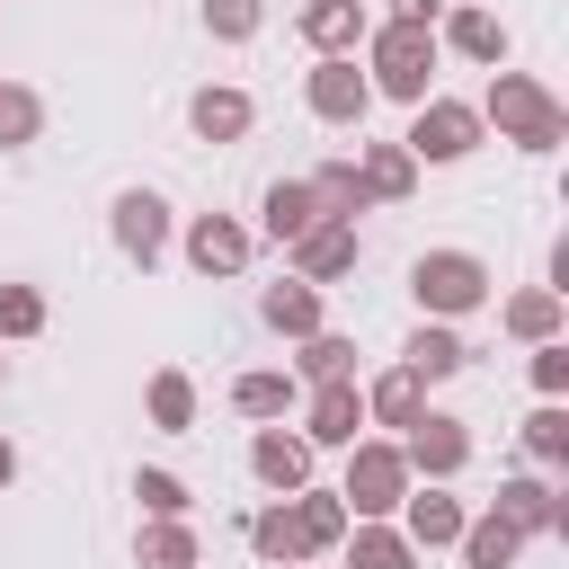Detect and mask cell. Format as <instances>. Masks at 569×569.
Returning <instances> with one entry per match:
<instances>
[{
  "mask_svg": "<svg viewBox=\"0 0 569 569\" xmlns=\"http://www.w3.org/2000/svg\"><path fill=\"white\" fill-rule=\"evenodd\" d=\"M436 62H445L436 27H418V18H382V27H365V80H373V98L418 107V98L436 89Z\"/></svg>",
  "mask_w": 569,
  "mask_h": 569,
  "instance_id": "1",
  "label": "cell"
},
{
  "mask_svg": "<svg viewBox=\"0 0 569 569\" xmlns=\"http://www.w3.org/2000/svg\"><path fill=\"white\" fill-rule=\"evenodd\" d=\"M480 124H498V142H516V151H560V133H569V107L533 80V71H489V89H480Z\"/></svg>",
  "mask_w": 569,
  "mask_h": 569,
  "instance_id": "2",
  "label": "cell"
},
{
  "mask_svg": "<svg viewBox=\"0 0 569 569\" xmlns=\"http://www.w3.org/2000/svg\"><path fill=\"white\" fill-rule=\"evenodd\" d=\"M409 293H418L427 320H471V311L498 293V276H489L480 249H418V258H409Z\"/></svg>",
  "mask_w": 569,
  "mask_h": 569,
  "instance_id": "3",
  "label": "cell"
},
{
  "mask_svg": "<svg viewBox=\"0 0 569 569\" xmlns=\"http://www.w3.org/2000/svg\"><path fill=\"white\" fill-rule=\"evenodd\" d=\"M480 107L471 98H445V89H427L418 107H409V133H400V151L418 160V169H453V160H471L480 151Z\"/></svg>",
  "mask_w": 569,
  "mask_h": 569,
  "instance_id": "4",
  "label": "cell"
},
{
  "mask_svg": "<svg viewBox=\"0 0 569 569\" xmlns=\"http://www.w3.org/2000/svg\"><path fill=\"white\" fill-rule=\"evenodd\" d=\"M338 498H347V516H400V498H409V462H400V445H391V436H356V445H347V480H338Z\"/></svg>",
  "mask_w": 569,
  "mask_h": 569,
  "instance_id": "5",
  "label": "cell"
},
{
  "mask_svg": "<svg viewBox=\"0 0 569 569\" xmlns=\"http://www.w3.org/2000/svg\"><path fill=\"white\" fill-rule=\"evenodd\" d=\"M302 107H311L320 124H347V133H365V116H373V80L356 71V53H320V62L302 71Z\"/></svg>",
  "mask_w": 569,
  "mask_h": 569,
  "instance_id": "6",
  "label": "cell"
},
{
  "mask_svg": "<svg viewBox=\"0 0 569 569\" xmlns=\"http://www.w3.org/2000/svg\"><path fill=\"white\" fill-rule=\"evenodd\" d=\"M400 462H409V480H462V462H471V427L445 418V409H418V418L400 427Z\"/></svg>",
  "mask_w": 569,
  "mask_h": 569,
  "instance_id": "7",
  "label": "cell"
},
{
  "mask_svg": "<svg viewBox=\"0 0 569 569\" xmlns=\"http://www.w3.org/2000/svg\"><path fill=\"white\" fill-rule=\"evenodd\" d=\"M107 231H116V249H124L133 267H160V258H169V196H160V187H116Z\"/></svg>",
  "mask_w": 569,
  "mask_h": 569,
  "instance_id": "8",
  "label": "cell"
},
{
  "mask_svg": "<svg viewBox=\"0 0 569 569\" xmlns=\"http://www.w3.org/2000/svg\"><path fill=\"white\" fill-rule=\"evenodd\" d=\"M284 258H293V276H302V284H338V276H356L365 231H356V222H338V213H320L302 240H284Z\"/></svg>",
  "mask_w": 569,
  "mask_h": 569,
  "instance_id": "9",
  "label": "cell"
},
{
  "mask_svg": "<svg viewBox=\"0 0 569 569\" xmlns=\"http://www.w3.org/2000/svg\"><path fill=\"white\" fill-rule=\"evenodd\" d=\"M302 436H311V453H320V445L347 453V445L365 436V382H311V391H302Z\"/></svg>",
  "mask_w": 569,
  "mask_h": 569,
  "instance_id": "10",
  "label": "cell"
},
{
  "mask_svg": "<svg viewBox=\"0 0 569 569\" xmlns=\"http://www.w3.org/2000/svg\"><path fill=\"white\" fill-rule=\"evenodd\" d=\"M436 44L445 53H462V62H507V18L489 9V0H445V18H436Z\"/></svg>",
  "mask_w": 569,
  "mask_h": 569,
  "instance_id": "11",
  "label": "cell"
},
{
  "mask_svg": "<svg viewBox=\"0 0 569 569\" xmlns=\"http://www.w3.org/2000/svg\"><path fill=\"white\" fill-rule=\"evenodd\" d=\"M178 249H187V267H196V276H240V267H249V249H258V231H249L240 213H196Z\"/></svg>",
  "mask_w": 569,
  "mask_h": 569,
  "instance_id": "12",
  "label": "cell"
},
{
  "mask_svg": "<svg viewBox=\"0 0 569 569\" xmlns=\"http://www.w3.org/2000/svg\"><path fill=\"white\" fill-rule=\"evenodd\" d=\"M462 516H471V507H462L445 480H409V498H400V533H409L418 551H453Z\"/></svg>",
  "mask_w": 569,
  "mask_h": 569,
  "instance_id": "13",
  "label": "cell"
},
{
  "mask_svg": "<svg viewBox=\"0 0 569 569\" xmlns=\"http://www.w3.org/2000/svg\"><path fill=\"white\" fill-rule=\"evenodd\" d=\"M498 516L533 542V533H569V498L542 480V471H516V480H498Z\"/></svg>",
  "mask_w": 569,
  "mask_h": 569,
  "instance_id": "14",
  "label": "cell"
},
{
  "mask_svg": "<svg viewBox=\"0 0 569 569\" xmlns=\"http://www.w3.org/2000/svg\"><path fill=\"white\" fill-rule=\"evenodd\" d=\"M249 124H258V98L231 89V80H204V89L187 98V133H196V142H240Z\"/></svg>",
  "mask_w": 569,
  "mask_h": 569,
  "instance_id": "15",
  "label": "cell"
},
{
  "mask_svg": "<svg viewBox=\"0 0 569 569\" xmlns=\"http://www.w3.org/2000/svg\"><path fill=\"white\" fill-rule=\"evenodd\" d=\"M249 471H258V489H276V498H293L302 480H311V436H284L276 418L249 436Z\"/></svg>",
  "mask_w": 569,
  "mask_h": 569,
  "instance_id": "16",
  "label": "cell"
},
{
  "mask_svg": "<svg viewBox=\"0 0 569 569\" xmlns=\"http://www.w3.org/2000/svg\"><path fill=\"white\" fill-rule=\"evenodd\" d=\"M338 551H347L338 569H418V560H427V551H418L391 516H356V525L338 533Z\"/></svg>",
  "mask_w": 569,
  "mask_h": 569,
  "instance_id": "17",
  "label": "cell"
},
{
  "mask_svg": "<svg viewBox=\"0 0 569 569\" xmlns=\"http://www.w3.org/2000/svg\"><path fill=\"white\" fill-rule=\"evenodd\" d=\"M498 329H507L516 347H542V338H560V329H569V302H560V284H525V293H507V302H498Z\"/></svg>",
  "mask_w": 569,
  "mask_h": 569,
  "instance_id": "18",
  "label": "cell"
},
{
  "mask_svg": "<svg viewBox=\"0 0 569 569\" xmlns=\"http://www.w3.org/2000/svg\"><path fill=\"white\" fill-rule=\"evenodd\" d=\"M293 27H302V44H311V53H356L373 18H365V0H302V9H293Z\"/></svg>",
  "mask_w": 569,
  "mask_h": 569,
  "instance_id": "19",
  "label": "cell"
},
{
  "mask_svg": "<svg viewBox=\"0 0 569 569\" xmlns=\"http://www.w3.org/2000/svg\"><path fill=\"white\" fill-rule=\"evenodd\" d=\"M356 178H365V204H409L418 196V160L400 142H356Z\"/></svg>",
  "mask_w": 569,
  "mask_h": 569,
  "instance_id": "20",
  "label": "cell"
},
{
  "mask_svg": "<svg viewBox=\"0 0 569 569\" xmlns=\"http://www.w3.org/2000/svg\"><path fill=\"white\" fill-rule=\"evenodd\" d=\"M400 365H409L418 382H453V373L471 365V347H462V329H453V320H418V329H409V347H400Z\"/></svg>",
  "mask_w": 569,
  "mask_h": 569,
  "instance_id": "21",
  "label": "cell"
},
{
  "mask_svg": "<svg viewBox=\"0 0 569 569\" xmlns=\"http://www.w3.org/2000/svg\"><path fill=\"white\" fill-rule=\"evenodd\" d=\"M311 222H320V204H311V178H276V187L258 196V240H276V249H284V240H302Z\"/></svg>",
  "mask_w": 569,
  "mask_h": 569,
  "instance_id": "22",
  "label": "cell"
},
{
  "mask_svg": "<svg viewBox=\"0 0 569 569\" xmlns=\"http://www.w3.org/2000/svg\"><path fill=\"white\" fill-rule=\"evenodd\" d=\"M453 551H462V569H516V551H525V533L498 516V507H480V516H462V533H453Z\"/></svg>",
  "mask_w": 569,
  "mask_h": 569,
  "instance_id": "23",
  "label": "cell"
},
{
  "mask_svg": "<svg viewBox=\"0 0 569 569\" xmlns=\"http://www.w3.org/2000/svg\"><path fill=\"white\" fill-rule=\"evenodd\" d=\"M258 320H267L276 338H311V329H329V320H320V284H302V276L267 284V293H258Z\"/></svg>",
  "mask_w": 569,
  "mask_h": 569,
  "instance_id": "24",
  "label": "cell"
},
{
  "mask_svg": "<svg viewBox=\"0 0 569 569\" xmlns=\"http://www.w3.org/2000/svg\"><path fill=\"white\" fill-rule=\"evenodd\" d=\"M204 551H196V525L187 516H142V533H133V569H196Z\"/></svg>",
  "mask_w": 569,
  "mask_h": 569,
  "instance_id": "25",
  "label": "cell"
},
{
  "mask_svg": "<svg viewBox=\"0 0 569 569\" xmlns=\"http://www.w3.org/2000/svg\"><path fill=\"white\" fill-rule=\"evenodd\" d=\"M418 409H427V382H418L409 365H391V373L365 382V427H409Z\"/></svg>",
  "mask_w": 569,
  "mask_h": 569,
  "instance_id": "26",
  "label": "cell"
},
{
  "mask_svg": "<svg viewBox=\"0 0 569 569\" xmlns=\"http://www.w3.org/2000/svg\"><path fill=\"white\" fill-rule=\"evenodd\" d=\"M293 525H302V551L320 560V551H338V533H347L356 516H347L338 489H311V480H302V489H293Z\"/></svg>",
  "mask_w": 569,
  "mask_h": 569,
  "instance_id": "27",
  "label": "cell"
},
{
  "mask_svg": "<svg viewBox=\"0 0 569 569\" xmlns=\"http://www.w3.org/2000/svg\"><path fill=\"white\" fill-rule=\"evenodd\" d=\"M249 551H258L267 569H293V560H311V551H302V525H293V498H267V507L249 516Z\"/></svg>",
  "mask_w": 569,
  "mask_h": 569,
  "instance_id": "28",
  "label": "cell"
},
{
  "mask_svg": "<svg viewBox=\"0 0 569 569\" xmlns=\"http://www.w3.org/2000/svg\"><path fill=\"white\" fill-rule=\"evenodd\" d=\"M302 356H293V382H356V338L347 329H311V338H293Z\"/></svg>",
  "mask_w": 569,
  "mask_h": 569,
  "instance_id": "29",
  "label": "cell"
},
{
  "mask_svg": "<svg viewBox=\"0 0 569 569\" xmlns=\"http://www.w3.org/2000/svg\"><path fill=\"white\" fill-rule=\"evenodd\" d=\"M293 400H302V382H293V373H276V365H258V373H240V382H231V409H240V418H258V427H267V418H293Z\"/></svg>",
  "mask_w": 569,
  "mask_h": 569,
  "instance_id": "30",
  "label": "cell"
},
{
  "mask_svg": "<svg viewBox=\"0 0 569 569\" xmlns=\"http://www.w3.org/2000/svg\"><path fill=\"white\" fill-rule=\"evenodd\" d=\"M142 409H151V427H160V436H187V427H196V382H187L178 365H160V373H151V391H142Z\"/></svg>",
  "mask_w": 569,
  "mask_h": 569,
  "instance_id": "31",
  "label": "cell"
},
{
  "mask_svg": "<svg viewBox=\"0 0 569 569\" xmlns=\"http://www.w3.org/2000/svg\"><path fill=\"white\" fill-rule=\"evenodd\" d=\"M311 204H320V213H338V222L373 213V204H365V178H356V160H320V169H311Z\"/></svg>",
  "mask_w": 569,
  "mask_h": 569,
  "instance_id": "32",
  "label": "cell"
},
{
  "mask_svg": "<svg viewBox=\"0 0 569 569\" xmlns=\"http://www.w3.org/2000/svg\"><path fill=\"white\" fill-rule=\"evenodd\" d=\"M44 133V98L27 80H0V151H27Z\"/></svg>",
  "mask_w": 569,
  "mask_h": 569,
  "instance_id": "33",
  "label": "cell"
},
{
  "mask_svg": "<svg viewBox=\"0 0 569 569\" xmlns=\"http://www.w3.org/2000/svg\"><path fill=\"white\" fill-rule=\"evenodd\" d=\"M525 453H533L542 471H560V462H569V409H560V400H542V409L525 418Z\"/></svg>",
  "mask_w": 569,
  "mask_h": 569,
  "instance_id": "34",
  "label": "cell"
},
{
  "mask_svg": "<svg viewBox=\"0 0 569 569\" xmlns=\"http://www.w3.org/2000/svg\"><path fill=\"white\" fill-rule=\"evenodd\" d=\"M267 27V0H204V36L213 44H249Z\"/></svg>",
  "mask_w": 569,
  "mask_h": 569,
  "instance_id": "35",
  "label": "cell"
},
{
  "mask_svg": "<svg viewBox=\"0 0 569 569\" xmlns=\"http://www.w3.org/2000/svg\"><path fill=\"white\" fill-rule=\"evenodd\" d=\"M133 498H142V516H187V507H196V489H187L178 471H160V462L133 471Z\"/></svg>",
  "mask_w": 569,
  "mask_h": 569,
  "instance_id": "36",
  "label": "cell"
},
{
  "mask_svg": "<svg viewBox=\"0 0 569 569\" xmlns=\"http://www.w3.org/2000/svg\"><path fill=\"white\" fill-rule=\"evenodd\" d=\"M0 338H44V293L36 284H0Z\"/></svg>",
  "mask_w": 569,
  "mask_h": 569,
  "instance_id": "37",
  "label": "cell"
},
{
  "mask_svg": "<svg viewBox=\"0 0 569 569\" xmlns=\"http://www.w3.org/2000/svg\"><path fill=\"white\" fill-rule=\"evenodd\" d=\"M533 391H542V400L569 391V338H542V347H533Z\"/></svg>",
  "mask_w": 569,
  "mask_h": 569,
  "instance_id": "38",
  "label": "cell"
},
{
  "mask_svg": "<svg viewBox=\"0 0 569 569\" xmlns=\"http://www.w3.org/2000/svg\"><path fill=\"white\" fill-rule=\"evenodd\" d=\"M391 18H418V27H436V18H445V0H391Z\"/></svg>",
  "mask_w": 569,
  "mask_h": 569,
  "instance_id": "39",
  "label": "cell"
},
{
  "mask_svg": "<svg viewBox=\"0 0 569 569\" xmlns=\"http://www.w3.org/2000/svg\"><path fill=\"white\" fill-rule=\"evenodd\" d=\"M9 480H18V445L0 436V489H9Z\"/></svg>",
  "mask_w": 569,
  "mask_h": 569,
  "instance_id": "40",
  "label": "cell"
},
{
  "mask_svg": "<svg viewBox=\"0 0 569 569\" xmlns=\"http://www.w3.org/2000/svg\"><path fill=\"white\" fill-rule=\"evenodd\" d=\"M0 382H9V356H0Z\"/></svg>",
  "mask_w": 569,
  "mask_h": 569,
  "instance_id": "41",
  "label": "cell"
},
{
  "mask_svg": "<svg viewBox=\"0 0 569 569\" xmlns=\"http://www.w3.org/2000/svg\"><path fill=\"white\" fill-rule=\"evenodd\" d=\"M293 569H311V560H293Z\"/></svg>",
  "mask_w": 569,
  "mask_h": 569,
  "instance_id": "42",
  "label": "cell"
}]
</instances>
